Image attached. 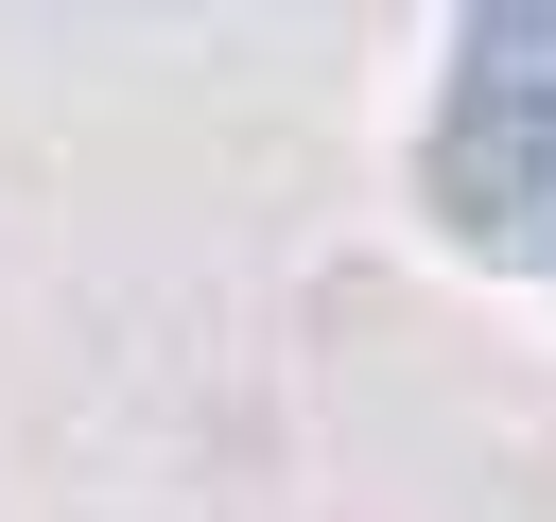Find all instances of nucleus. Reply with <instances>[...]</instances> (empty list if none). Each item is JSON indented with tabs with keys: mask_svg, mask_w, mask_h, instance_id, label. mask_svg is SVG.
<instances>
[{
	"mask_svg": "<svg viewBox=\"0 0 556 522\" xmlns=\"http://www.w3.org/2000/svg\"><path fill=\"white\" fill-rule=\"evenodd\" d=\"M434 209L556 278V17H469L452 35V87H434Z\"/></svg>",
	"mask_w": 556,
	"mask_h": 522,
	"instance_id": "f257e3e1",
	"label": "nucleus"
}]
</instances>
